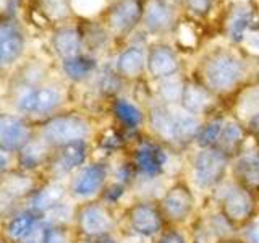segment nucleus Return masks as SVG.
<instances>
[{
    "label": "nucleus",
    "instance_id": "nucleus-39",
    "mask_svg": "<svg viewBox=\"0 0 259 243\" xmlns=\"http://www.w3.org/2000/svg\"><path fill=\"white\" fill-rule=\"evenodd\" d=\"M188 5L193 12L204 15L210 10V7H212V0H188Z\"/></svg>",
    "mask_w": 259,
    "mask_h": 243
},
{
    "label": "nucleus",
    "instance_id": "nucleus-3",
    "mask_svg": "<svg viewBox=\"0 0 259 243\" xmlns=\"http://www.w3.org/2000/svg\"><path fill=\"white\" fill-rule=\"evenodd\" d=\"M167 227L157 199L132 198L120 209V233L140 243H152Z\"/></svg>",
    "mask_w": 259,
    "mask_h": 243
},
{
    "label": "nucleus",
    "instance_id": "nucleus-6",
    "mask_svg": "<svg viewBox=\"0 0 259 243\" xmlns=\"http://www.w3.org/2000/svg\"><path fill=\"white\" fill-rule=\"evenodd\" d=\"M73 225L79 240L120 233V211L109 208L101 199L79 202L75 206Z\"/></svg>",
    "mask_w": 259,
    "mask_h": 243
},
{
    "label": "nucleus",
    "instance_id": "nucleus-43",
    "mask_svg": "<svg viewBox=\"0 0 259 243\" xmlns=\"http://www.w3.org/2000/svg\"><path fill=\"white\" fill-rule=\"evenodd\" d=\"M222 243H243V240L238 237V235H237V237H233V238H229V240H225V241H222Z\"/></svg>",
    "mask_w": 259,
    "mask_h": 243
},
{
    "label": "nucleus",
    "instance_id": "nucleus-38",
    "mask_svg": "<svg viewBox=\"0 0 259 243\" xmlns=\"http://www.w3.org/2000/svg\"><path fill=\"white\" fill-rule=\"evenodd\" d=\"M46 232H47V222L42 219L20 243H46Z\"/></svg>",
    "mask_w": 259,
    "mask_h": 243
},
{
    "label": "nucleus",
    "instance_id": "nucleus-10",
    "mask_svg": "<svg viewBox=\"0 0 259 243\" xmlns=\"http://www.w3.org/2000/svg\"><path fill=\"white\" fill-rule=\"evenodd\" d=\"M110 182V160L94 159L71 177L68 194L79 202L99 199L105 185Z\"/></svg>",
    "mask_w": 259,
    "mask_h": 243
},
{
    "label": "nucleus",
    "instance_id": "nucleus-12",
    "mask_svg": "<svg viewBox=\"0 0 259 243\" xmlns=\"http://www.w3.org/2000/svg\"><path fill=\"white\" fill-rule=\"evenodd\" d=\"M91 156V141H78L52 151L47 169L51 170L52 180L73 177L78 170L86 166Z\"/></svg>",
    "mask_w": 259,
    "mask_h": 243
},
{
    "label": "nucleus",
    "instance_id": "nucleus-2",
    "mask_svg": "<svg viewBox=\"0 0 259 243\" xmlns=\"http://www.w3.org/2000/svg\"><path fill=\"white\" fill-rule=\"evenodd\" d=\"M232 159L219 148H193L186 152L183 177L204 199L230 177Z\"/></svg>",
    "mask_w": 259,
    "mask_h": 243
},
{
    "label": "nucleus",
    "instance_id": "nucleus-31",
    "mask_svg": "<svg viewBox=\"0 0 259 243\" xmlns=\"http://www.w3.org/2000/svg\"><path fill=\"white\" fill-rule=\"evenodd\" d=\"M170 21H172V12L170 8L164 4V2H152L146 12V24L148 28H151L152 31H160L165 29Z\"/></svg>",
    "mask_w": 259,
    "mask_h": 243
},
{
    "label": "nucleus",
    "instance_id": "nucleus-13",
    "mask_svg": "<svg viewBox=\"0 0 259 243\" xmlns=\"http://www.w3.org/2000/svg\"><path fill=\"white\" fill-rule=\"evenodd\" d=\"M230 177L259 198V148L253 140L237 157L232 159Z\"/></svg>",
    "mask_w": 259,
    "mask_h": 243
},
{
    "label": "nucleus",
    "instance_id": "nucleus-28",
    "mask_svg": "<svg viewBox=\"0 0 259 243\" xmlns=\"http://www.w3.org/2000/svg\"><path fill=\"white\" fill-rule=\"evenodd\" d=\"M225 120L227 118L222 115H214L209 117L207 120H202L196 141H194V148H215Z\"/></svg>",
    "mask_w": 259,
    "mask_h": 243
},
{
    "label": "nucleus",
    "instance_id": "nucleus-41",
    "mask_svg": "<svg viewBox=\"0 0 259 243\" xmlns=\"http://www.w3.org/2000/svg\"><path fill=\"white\" fill-rule=\"evenodd\" d=\"M246 128H248V132L251 135V140H253V143L259 148V115L254 117V118H251L246 124Z\"/></svg>",
    "mask_w": 259,
    "mask_h": 243
},
{
    "label": "nucleus",
    "instance_id": "nucleus-37",
    "mask_svg": "<svg viewBox=\"0 0 259 243\" xmlns=\"http://www.w3.org/2000/svg\"><path fill=\"white\" fill-rule=\"evenodd\" d=\"M238 237L243 243H259V219L249 222L238 232Z\"/></svg>",
    "mask_w": 259,
    "mask_h": 243
},
{
    "label": "nucleus",
    "instance_id": "nucleus-34",
    "mask_svg": "<svg viewBox=\"0 0 259 243\" xmlns=\"http://www.w3.org/2000/svg\"><path fill=\"white\" fill-rule=\"evenodd\" d=\"M152 243H191L186 229L182 227H167Z\"/></svg>",
    "mask_w": 259,
    "mask_h": 243
},
{
    "label": "nucleus",
    "instance_id": "nucleus-19",
    "mask_svg": "<svg viewBox=\"0 0 259 243\" xmlns=\"http://www.w3.org/2000/svg\"><path fill=\"white\" fill-rule=\"evenodd\" d=\"M214 93L206 85L196 83V81H186L183 86L180 107L196 117H204L212 109Z\"/></svg>",
    "mask_w": 259,
    "mask_h": 243
},
{
    "label": "nucleus",
    "instance_id": "nucleus-15",
    "mask_svg": "<svg viewBox=\"0 0 259 243\" xmlns=\"http://www.w3.org/2000/svg\"><path fill=\"white\" fill-rule=\"evenodd\" d=\"M68 194V186H65L60 180H51L37 186L29 196V211L39 214L40 217L52 213L55 208L65 202Z\"/></svg>",
    "mask_w": 259,
    "mask_h": 243
},
{
    "label": "nucleus",
    "instance_id": "nucleus-17",
    "mask_svg": "<svg viewBox=\"0 0 259 243\" xmlns=\"http://www.w3.org/2000/svg\"><path fill=\"white\" fill-rule=\"evenodd\" d=\"M36 186L32 178L24 172H15L10 175L5 174L0 178V209L7 211L13 208L23 198L31 196Z\"/></svg>",
    "mask_w": 259,
    "mask_h": 243
},
{
    "label": "nucleus",
    "instance_id": "nucleus-30",
    "mask_svg": "<svg viewBox=\"0 0 259 243\" xmlns=\"http://www.w3.org/2000/svg\"><path fill=\"white\" fill-rule=\"evenodd\" d=\"M128 196H132V190H130L128 186L110 180L107 185H105V188L102 190L99 199L104 202V205H107L109 208L120 211V208H123L126 205L125 199Z\"/></svg>",
    "mask_w": 259,
    "mask_h": 243
},
{
    "label": "nucleus",
    "instance_id": "nucleus-8",
    "mask_svg": "<svg viewBox=\"0 0 259 243\" xmlns=\"http://www.w3.org/2000/svg\"><path fill=\"white\" fill-rule=\"evenodd\" d=\"M191 243H222L238 235V230L230 224L221 211L202 199V206L193 222L186 227Z\"/></svg>",
    "mask_w": 259,
    "mask_h": 243
},
{
    "label": "nucleus",
    "instance_id": "nucleus-21",
    "mask_svg": "<svg viewBox=\"0 0 259 243\" xmlns=\"http://www.w3.org/2000/svg\"><path fill=\"white\" fill-rule=\"evenodd\" d=\"M146 68H148L152 78L162 81L177 76L178 70H180V62H178L172 49L165 46H157L149 52L148 60H146Z\"/></svg>",
    "mask_w": 259,
    "mask_h": 243
},
{
    "label": "nucleus",
    "instance_id": "nucleus-14",
    "mask_svg": "<svg viewBox=\"0 0 259 243\" xmlns=\"http://www.w3.org/2000/svg\"><path fill=\"white\" fill-rule=\"evenodd\" d=\"M32 140V128L24 118L0 113V151L20 152Z\"/></svg>",
    "mask_w": 259,
    "mask_h": 243
},
{
    "label": "nucleus",
    "instance_id": "nucleus-7",
    "mask_svg": "<svg viewBox=\"0 0 259 243\" xmlns=\"http://www.w3.org/2000/svg\"><path fill=\"white\" fill-rule=\"evenodd\" d=\"M91 136L93 127L89 120L78 113L54 115L40 128V140H44L52 149L78 141H89Z\"/></svg>",
    "mask_w": 259,
    "mask_h": 243
},
{
    "label": "nucleus",
    "instance_id": "nucleus-26",
    "mask_svg": "<svg viewBox=\"0 0 259 243\" xmlns=\"http://www.w3.org/2000/svg\"><path fill=\"white\" fill-rule=\"evenodd\" d=\"M146 55L140 47H128L117 59V73L121 78H136L146 68Z\"/></svg>",
    "mask_w": 259,
    "mask_h": 243
},
{
    "label": "nucleus",
    "instance_id": "nucleus-42",
    "mask_svg": "<svg viewBox=\"0 0 259 243\" xmlns=\"http://www.w3.org/2000/svg\"><path fill=\"white\" fill-rule=\"evenodd\" d=\"M8 164H10V160H8L7 152L0 151V178L8 172Z\"/></svg>",
    "mask_w": 259,
    "mask_h": 243
},
{
    "label": "nucleus",
    "instance_id": "nucleus-27",
    "mask_svg": "<svg viewBox=\"0 0 259 243\" xmlns=\"http://www.w3.org/2000/svg\"><path fill=\"white\" fill-rule=\"evenodd\" d=\"M62 68L68 79L79 83V81H84L94 75L97 70V60L91 55L79 54L71 59L62 60Z\"/></svg>",
    "mask_w": 259,
    "mask_h": 243
},
{
    "label": "nucleus",
    "instance_id": "nucleus-35",
    "mask_svg": "<svg viewBox=\"0 0 259 243\" xmlns=\"http://www.w3.org/2000/svg\"><path fill=\"white\" fill-rule=\"evenodd\" d=\"M67 0H42V8H40V12L51 18H62L67 15Z\"/></svg>",
    "mask_w": 259,
    "mask_h": 243
},
{
    "label": "nucleus",
    "instance_id": "nucleus-40",
    "mask_svg": "<svg viewBox=\"0 0 259 243\" xmlns=\"http://www.w3.org/2000/svg\"><path fill=\"white\" fill-rule=\"evenodd\" d=\"M79 243H120V233H109L94 238H84L79 240Z\"/></svg>",
    "mask_w": 259,
    "mask_h": 243
},
{
    "label": "nucleus",
    "instance_id": "nucleus-9",
    "mask_svg": "<svg viewBox=\"0 0 259 243\" xmlns=\"http://www.w3.org/2000/svg\"><path fill=\"white\" fill-rule=\"evenodd\" d=\"M245 78V65L237 55L221 52L210 57L204 67V85L214 94H229Z\"/></svg>",
    "mask_w": 259,
    "mask_h": 243
},
{
    "label": "nucleus",
    "instance_id": "nucleus-18",
    "mask_svg": "<svg viewBox=\"0 0 259 243\" xmlns=\"http://www.w3.org/2000/svg\"><path fill=\"white\" fill-rule=\"evenodd\" d=\"M112 113L115 117L118 128H121L128 135L136 136L143 133V128L146 125V117L144 110L133 101L125 99V97H117L112 102Z\"/></svg>",
    "mask_w": 259,
    "mask_h": 243
},
{
    "label": "nucleus",
    "instance_id": "nucleus-1",
    "mask_svg": "<svg viewBox=\"0 0 259 243\" xmlns=\"http://www.w3.org/2000/svg\"><path fill=\"white\" fill-rule=\"evenodd\" d=\"M126 157L135 169L136 180L141 182L168 183L185 172L186 154L172 149L146 132L133 138Z\"/></svg>",
    "mask_w": 259,
    "mask_h": 243
},
{
    "label": "nucleus",
    "instance_id": "nucleus-33",
    "mask_svg": "<svg viewBox=\"0 0 259 243\" xmlns=\"http://www.w3.org/2000/svg\"><path fill=\"white\" fill-rule=\"evenodd\" d=\"M249 21H251V12L248 8H240V10L235 12L233 18L230 20L229 24V34L233 40H241L245 31L249 26Z\"/></svg>",
    "mask_w": 259,
    "mask_h": 243
},
{
    "label": "nucleus",
    "instance_id": "nucleus-4",
    "mask_svg": "<svg viewBox=\"0 0 259 243\" xmlns=\"http://www.w3.org/2000/svg\"><path fill=\"white\" fill-rule=\"evenodd\" d=\"M204 201L215 206L238 232L259 219V198L229 177Z\"/></svg>",
    "mask_w": 259,
    "mask_h": 243
},
{
    "label": "nucleus",
    "instance_id": "nucleus-16",
    "mask_svg": "<svg viewBox=\"0 0 259 243\" xmlns=\"http://www.w3.org/2000/svg\"><path fill=\"white\" fill-rule=\"evenodd\" d=\"M24 51V36L20 24L12 18H0V68L12 65Z\"/></svg>",
    "mask_w": 259,
    "mask_h": 243
},
{
    "label": "nucleus",
    "instance_id": "nucleus-25",
    "mask_svg": "<svg viewBox=\"0 0 259 243\" xmlns=\"http://www.w3.org/2000/svg\"><path fill=\"white\" fill-rule=\"evenodd\" d=\"M40 221H42V217L29 209L23 211L20 214H15L5 227L7 238L13 243H20Z\"/></svg>",
    "mask_w": 259,
    "mask_h": 243
},
{
    "label": "nucleus",
    "instance_id": "nucleus-22",
    "mask_svg": "<svg viewBox=\"0 0 259 243\" xmlns=\"http://www.w3.org/2000/svg\"><path fill=\"white\" fill-rule=\"evenodd\" d=\"M52 148L44 140H32L18 152V162L23 170H36L49 164L52 156Z\"/></svg>",
    "mask_w": 259,
    "mask_h": 243
},
{
    "label": "nucleus",
    "instance_id": "nucleus-36",
    "mask_svg": "<svg viewBox=\"0 0 259 243\" xmlns=\"http://www.w3.org/2000/svg\"><path fill=\"white\" fill-rule=\"evenodd\" d=\"M102 4L104 0H71L73 8L83 15H93L96 12H99Z\"/></svg>",
    "mask_w": 259,
    "mask_h": 243
},
{
    "label": "nucleus",
    "instance_id": "nucleus-29",
    "mask_svg": "<svg viewBox=\"0 0 259 243\" xmlns=\"http://www.w3.org/2000/svg\"><path fill=\"white\" fill-rule=\"evenodd\" d=\"M259 115V88H249L240 96L235 107V118L248 124L251 118Z\"/></svg>",
    "mask_w": 259,
    "mask_h": 243
},
{
    "label": "nucleus",
    "instance_id": "nucleus-11",
    "mask_svg": "<svg viewBox=\"0 0 259 243\" xmlns=\"http://www.w3.org/2000/svg\"><path fill=\"white\" fill-rule=\"evenodd\" d=\"M63 102V93L57 86H39L24 88L16 97V109L24 115L47 117L59 110Z\"/></svg>",
    "mask_w": 259,
    "mask_h": 243
},
{
    "label": "nucleus",
    "instance_id": "nucleus-24",
    "mask_svg": "<svg viewBox=\"0 0 259 243\" xmlns=\"http://www.w3.org/2000/svg\"><path fill=\"white\" fill-rule=\"evenodd\" d=\"M141 18V7L136 0H121L110 12V24L117 31H130Z\"/></svg>",
    "mask_w": 259,
    "mask_h": 243
},
{
    "label": "nucleus",
    "instance_id": "nucleus-5",
    "mask_svg": "<svg viewBox=\"0 0 259 243\" xmlns=\"http://www.w3.org/2000/svg\"><path fill=\"white\" fill-rule=\"evenodd\" d=\"M157 205L167 225L186 229L201 211L202 198L182 175L167 183L157 199Z\"/></svg>",
    "mask_w": 259,
    "mask_h": 243
},
{
    "label": "nucleus",
    "instance_id": "nucleus-32",
    "mask_svg": "<svg viewBox=\"0 0 259 243\" xmlns=\"http://www.w3.org/2000/svg\"><path fill=\"white\" fill-rule=\"evenodd\" d=\"M183 86H185V81L178 79L177 76H172V78H167V79L159 81V88H157V94L160 97L159 102L160 104H165V105L180 104L182 93H183Z\"/></svg>",
    "mask_w": 259,
    "mask_h": 243
},
{
    "label": "nucleus",
    "instance_id": "nucleus-23",
    "mask_svg": "<svg viewBox=\"0 0 259 243\" xmlns=\"http://www.w3.org/2000/svg\"><path fill=\"white\" fill-rule=\"evenodd\" d=\"M52 47L55 54L62 60L71 59L81 54V34L76 28L63 26L59 31H55L52 37Z\"/></svg>",
    "mask_w": 259,
    "mask_h": 243
},
{
    "label": "nucleus",
    "instance_id": "nucleus-20",
    "mask_svg": "<svg viewBox=\"0 0 259 243\" xmlns=\"http://www.w3.org/2000/svg\"><path fill=\"white\" fill-rule=\"evenodd\" d=\"M249 141H251V135L248 132L246 125L233 117V118L225 120L221 138H219V143L215 148H219L230 159H233L245 149V146Z\"/></svg>",
    "mask_w": 259,
    "mask_h": 243
}]
</instances>
